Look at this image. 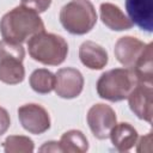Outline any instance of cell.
Listing matches in <instances>:
<instances>
[{"label":"cell","mask_w":153,"mask_h":153,"mask_svg":"<svg viewBox=\"0 0 153 153\" xmlns=\"http://www.w3.org/2000/svg\"><path fill=\"white\" fill-rule=\"evenodd\" d=\"M59 145L61 152L66 153H84L88 149V141L86 136L76 129L63 133Z\"/></svg>","instance_id":"9a60e30c"},{"label":"cell","mask_w":153,"mask_h":153,"mask_svg":"<svg viewBox=\"0 0 153 153\" xmlns=\"http://www.w3.org/2000/svg\"><path fill=\"white\" fill-rule=\"evenodd\" d=\"M109 137L111 139L112 146L120 151L126 152L134 147L137 140V131L129 123H116L110 131Z\"/></svg>","instance_id":"5bb4252c"},{"label":"cell","mask_w":153,"mask_h":153,"mask_svg":"<svg viewBox=\"0 0 153 153\" xmlns=\"http://www.w3.org/2000/svg\"><path fill=\"white\" fill-rule=\"evenodd\" d=\"M27 49L30 56L35 61L47 66L61 65L68 54V44L65 38L45 31L30 37L27 41Z\"/></svg>","instance_id":"7a4b0ae2"},{"label":"cell","mask_w":153,"mask_h":153,"mask_svg":"<svg viewBox=\"0 0 153 153\" xmlns=\"http://www.w3.org/2000/svg\"><path fill=\"white\" fill-rule=\"evenodd\" d=\"M137 84L131 68H115L103 73L97 81V93L100 98L110 102L127 99Z\"/></svg>","instance_id":"3957f363"},{"label":"cell","mask_w":153,"mask_h":153,"mask_svg":"<svg viewBox=\"0 0 153 153\" xmlns=\"http://www.w3.org/2000/svg\"><path fill=\"white\" fill-rule=\"evenodd\" d=\"M84 88L82 74L72 67L61 68L55 74V92L59 97L72 99L78 97Z\"/></svg>","instance_id":"9c48e42d"},{"label":"cell","mask_w":153,"mask_h":153,"mask_svg":"<svg viewBox=\"0 0 153 153\" xmlns=\"http://www.w3.org/2000/svg\"><path fill=\"white\" fill-rule=\"evenodd\" d=\"M6 153H31L33 151V141L27 136L11 135L2 142Z\"/></svg>","instance_id":"ac0fdd59"},{"label":"cell","mask_w":153,"mask_h":153,"mask_svg":"<svg viewBox=\"0 0 153 153\" xmlns=\"http://www.w3.org/2000/svg\"><path fill=\"white\" fill-rule=\"evenodd\" d=\"M41 152H61V148H60V145L59 142L56 141H49V142H45L41 148H39Z\"/></svg>","instance_id":"44dd1931"},{"label":"cell","mask_w":153,"mask_h":153,"mask_svg":"<svg viewBox=\"0 0 153 153\" xmlns=\"http://www.w3.org/2000/svg\"><path fill=\"white\" fill-rule=\"evenodd\" d=\"M79 57L81 63L90 69H102L108 63L106 50L92 41H86L80 45Z\"/></svg>","instance_id":"7c38bea8"},{"label":"cell","mask_w":153,"mask_h":153,"mask_svg":"<svg viewBox=\"0 0 153 153\" xmlns=\"http://www.w3.org/2000/svg\"><path fill=\"white\" fill-rule=\"evenodd\" d=\"M10 124H11V120L7 110L0 106V136L7 131V129L10 128Z\"/></svg>","instance_id":"ffe728a7"},{"label":"cell","mask_w":153,"mask_h":153,"mask_svg":"<svg viewBox=\"0 0 153 153\" xmlns=\"http://www.w3.org/2000/svg\"><path fill=\"white\" fill-rule=\"evenodd\" d=\"M44 31V24L35 11L17 6L0 20V32L5 41L22 44L33 35Z\"/></svg>","instance_id":"6da1fadb"},{"label":"cell","mask_w":153,"mask_h":153,"mask_svg":"<svg viewBox=\"0 0 153 153\" xmlns=\"http://www.w3.org/2000/svg\"><path fill=\"white\" fill-rule=\"evenodd\" d=\"M61 25L72 35H85L97 23V13L88 0H72L60 11Z\"/></svg>","instance_id":"277c9868"},{"label":"cell","mask_w":153,"mask_h":153,"mask_svg":"<svg viewBox=\"0 0 153 153\" xmlns=\"http://www.w3.org/2000/svg\"><path fill=\"white\" fill-rule=\"evenodd\" d=\"M151 143H152V133L149 131L146 136H142L140 139V142H139V146H137V152H140V149L143 147V146H148L151 148Z\"/></svg>","instance_id":"7402d4cb"},{"label":"cell","mask_w":153,"mask_h":153,"mask_svg":"<svg viewBox=\"0 0 153 153\" xmlns=\"http://www.w3.org/2000/svg\"><path fill=\"white\" fill-rule=\"evenodd\" d=\"M24 56L25 51L22 44L0 41V81L17 85L24 80Z\"/></svg>","instance_id":"5b68a950"},{"label":"cell","mask_w":153,"mask_h":153,"mask_svg":"<svg viewBox=\"0 0 153 153\" xmlns=\"http://www.w3.org/2000/svg\"><path fill=\"white\" fill-rule=\"evenodd\" d=\"M50 4H51V0H22L20 2L22 6H25L38 14L42 12H45L49 8Z\"/></svg>","instance_id":"d6986e66"},{"label":"cell","mask_w":153,"mask_h":153,"mask_svg":"<svg viewBox=\"0 0 153 153\" xmlns=\"http://www.w3.org/2000/svg\"><path fill=\"white\" fill-rule=\"evenodd\" d=\"M136 75L137 81L145 84H152L153 81V67H152V43L145 45L141 56L131 68Z\"/></svg>","instance_id":"2e32d148"},{"label":"cell","mask_w":153,"mask_h":153,"mask_svg":"<svg viewBox=\"0 0 153 153\" xmlns=\"http://www.w3.org/2000/svg\"><path fill=\"white\" fill-rule=\"evenodd\" d=\"M29 82L35 92L47 94L55 87V75L45 68H38L31 73Z\"/></svg>","instance_id":"e0dca14e"},{"label":"cell","mask_w":153,"mask_h":153,"mask_svg":"<svg viewBox=\"0 0 153 153\" xmlns=\"http://www.w3.org/2000/svg\"><path fill=\"white\" fill-rule=\"evenodd\" d=\"M126 10L133 24L142 31L153 30V0H126Z\"/></svg>","instance_id":"30bf717a"},{"label":"cell","mask_w":153,"mask_h":153,"mask_svg":"<svg viewBox=\"0 0 153 153\" xmlns=\"http://www.w3.org/2000/svg\"><path fill=\"white\" fill-rule=\"evenodd\" d=\"M99 11L103 24L109 29L114 31H123L131 29V20L120 10L118 6L110 2H103L99 7Z\"/></svg>","instance_id":"4fadbf2b"},{"label":"cell","mask_w":153,"mask_h":153,"mask_svg":"<svg viewBox=\"0 0 153 153\" xmlns=\"http://www.w3.org/2000/svg\"><path fill=\"white\" fill-rule=\"evenodd\" d=\"M18 118L23 128L35 135L43 134L50 128L48 111L38 104H25L18 109Z\"/></svg>","instance_id":"52a82bcc"},{"label":"cell","mask_w":153,"mask_h":153,"mask_svg":"<svg viewBox=\"0 0 153 153\" xmlns=\"http://www.w3.org/2000/svg\"><path fill=\"white\" fill-rule=\"evenodd\" d=\"M153 88L152 84H145L137 81L135 87L128 96V103L130 110L140 118L148 123H152L153 104H152Z\"/></svg>","instance_id":"ba28073f"},{"label":"cell","mask_w":153,"mask_h":153,"mask_svg":"<svg viewBox=\"0 0 153 153\" xmlns=\"http://www.w3.org/2000/svg\"><path fill=\"white\" fill-rule=\"evenodd\" d=\"M145 45L146 44L143 42L135 37L124 36L116 42L114 53L120 63H122L127 68H133L137 59L141 56Z\"/></svg>","instance_id":"8fae6325"},{"label":"cell","mask_w":153,"mask_h":153,"mask_svg":"<svg viewBox=\"0 0 153 153\" xmlns=\"http://www.w3.org/2000/svg\"><path fill=\"white\" fill-rule=\"evenodd\" d=\"M116 121L117 118L114 109L106 104H94L87 112V124L92 134L99 140L109 137Z\"/></svg>","instance_id":"8992f818"}]
</instances>
